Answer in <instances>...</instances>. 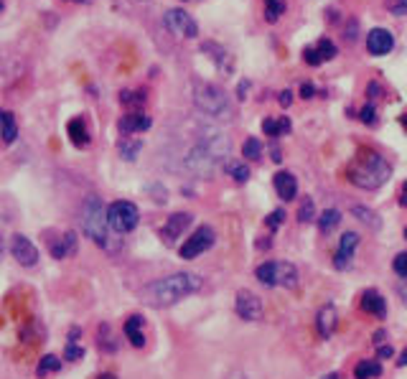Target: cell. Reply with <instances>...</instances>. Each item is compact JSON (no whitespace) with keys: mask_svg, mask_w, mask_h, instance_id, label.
Returning a JSON list of instances; mask_svg holds the SVG:
<instances>
[{"mask_svg":"<svg viewBox=\"0 0 407 379\" xmlns=\"http://www.w3.org/2000/svg\"><path fill=\"white\" fill-rule=\"evenodd\" d=\"M235 310L237 316L244 318V321H257L262 316V301L254 293L249 291H240L235 301Z\"/></svg>","mask_w":407,"mask_h":379,"instance_id":"cell-11","label":"cell"},{"mask_svg":"<svg viewBox=\"0 0 407 379\" xmlns=\"http://www.w3.org/2000/svg\"><path fill=\"white\" fill-rule=\"evenodd\" d=\"M11 255L25 267H31V265H36V262H38L36 245H33L28 237H23V234H13V237H11Z\"/></svg>","mask_w":407,"mask_h":379,"instance_id":"cell-10","label":"cell"},{"mask_svg":"<svg viewBox=\"0 0 407 379\" xmlns=\"http://www.w3.org/2000/svg\"><path fill=\"white\" fill-rule=\"evenodd\" d=\"M397 364H400V367H405V364H407V346H405V351H402L400 359H397Z\"/></svg>","mask_w":407,"mask_h":379,"instance_id":"cell-44","label":"cell"},{"mask_svg":"<svg viewBox=\"0 0 407 379\" xmlns=\"http://www.w3.org/2000/svg\"><path fill=\"white\" fill-rule=\"evenodd\" d=\"M125 336L130 339V344H133L135 349H140L143 344H146V334H143V318L140 316H130L125 321Z\"/></svg>","mask_w":407,"mask_h":379,"instance_id":"cell-20","label":"cell"},{"mask_svg":"<svg viewBox=\"0 0 407 379\" xmlns=\"http://www.w3.org/2000/svg\"><path fill=\"white\" fill-rule=\"evenodd\" d=\"M356 245H359V234H356V232L343 234L341 242H338L336 255H334V267H336V270H346V267H351Z\"/></svg>","mask_w":407,"mask_h":379,"instance_id":"cell-13","label":"cell"},{"mask_svg":"<svg viewBox=\"0 0 407 379\" xmlns=\"http://www.w3.org/2000/svg\"><path fill=\"white\" fill-rule=\"evenodd\" d=\"M74 252H76V234L74 232H66L61 240L51 242V255L57 260L69 257V255H74Z\"/></svg>","mask_w":407,"mask_h":379,"instance_id":"cell-19","label":"cell"},{"mask_svg":"<svg viewBox=\"0 0 407 379\" xmlns=\"http://www.w3.org/2000/svg\"><path fill=\"white\" fill-rule=\"evenodd\" d=\"M313 219H316V216H313V202L311 199H305L303 206H300V211H298V221L308 224V221H313Z\"/></svg>","mask_w":407,"mask_h":379,"instance_id":"cell-35","label":"cell"},{"mask_svg":"<svg viewBox=\"0 0 407 379\" xmlns=\"http://www.w3.org/2000/svg\"><path fill=\"white\" fill-rule=\"evenodd\" d=\"M227 153H229V138H224L219 130H209V127H206L201 140H199L196 146L189 151V156H186V165H189L194 173L209 176L216 165L227 161Z\"/></svg>","mask_w":407,"mask_h":379,"instance_id":"cell-2","label":"cell"},{"mask_svg":"<svg viewBox=\"0 0 407 379\" xmlns=\"http://www.w3.org/2000/svg\"><path fill=\"white\" fill-rule=\"evenodd\" d=\"M273 184H275L278 196H280V199H285V202L295 199V194H298V181H295V176H293V173H288V171L275 173Z\"/></svg>","mask_w":407,"mask_h":379,"instance_id":"cell-15","label":"cell"},{"mask_svg":"<svg viewBox=\"0 0 407 379\" xmlns=\"http://www.w3.org/2000/svg\"><path fill=\"white\" fill-rule=\"evenodd\" d=\"M97 379H117L114 374H102V377H97Z\"/></svg>","mask_w":407,"mask_h":379,"instance_id":"cell-47","label":"cell"},{"mask_svg":"<svg viewBox=\"0 0 407 379\" xmlns=\"http://www.w3.org/2000/svg\"><path fill=\"white\" fill-rule=\"evenodd\" d=\"M382 374V364L377 359H362L354 367L356 379H377Z\"/></svg>","mask_w":407,"mask_h":379,"instance_id":"cell-22","label":"cell"},{"mask_svg":"<svg viewBox=\"0 0 407 379\" xmlns=\"http://www.w3.org/2000/svg\"><path fill=\"white\" fill-rule=\"evenodd\" d=\"M107 216H110V227L120 234L133 232L140 221V211L133 202H112L107 206Z\"/></svg>","mask_w":407,"mask_h":379,"instance_id":"cell-7","label":"cell"},{"mask_svg":"<svg viewBox=\"0 0 407 379\" xmlns=\"http://www.w3.org/2000/svg\"><path fill=\"white\" fill-rule=\"evenodd\" d=\"M66 133H69L71 143H74L76 148L89 146V127H87V122H84V117H74V120H69Z\"/></svg>","mask_w":407,"mask_h":379,"instance_id":"cell-18","label":"cell"},{"mask_svg":"<svg viewBox=\"0 0 407 379\" xmlns=\"http://www.w3.org/2000/svg\"><path fill=\"white\" fill-rule=\"evenodd\" d=\"M59 369H61V359H59V356H54V354H46L44 359L38 361L36 374H38V377H46V374L59 372Z\"/></svg>","mask_w":407,"mask_h":379,"instance_id":"cell-25","label":"cell"},{"mask_svg":"<svg viewBox=\"0 0 407 379\" xmlns=\"http://www.w3.org/2000/svg\"><path fill=\"white\" fill-rule=\"evenodd\" d=\"M400 204H402V206H407V181H405V186H402V199H400Z\"/></svg>","mask_w":407,"mask_h":379,"instance_id":"cell-43","label":"cell"},{"mask_svg":"<svg viewBox=\"0 0 407 379\" xmlns=\"http://www.w3.org/2000/svg\"><path fill=\"white\" fill-rule=\"evenodd\" d=\"M313 92H316V89H313V84H300V97H303V100H311Z\"/></svg>","mask_w":407,"mask_h":379,"instance_id":"cell-40","label":"cell"},{"mask_svg":"<svg viewBox=\"0 0 407 379\" xmlns=\"http://www.w3.org/2000/svg\"><path fill=\"white\" fill-rule=\"evenodd\" d=\"M82 356H84V349L74 346V344H69V346H66V351H64V359H71V361L82 359Z\"/></svg>","mask_w":407,"mask_h":379,"instance_id":"cell-38","label":"cell"},{"mask_svg":"<svg viewBox=\"0 0 407 379\" xmlns=\"http://www.w3.org/2000/svg\"><path fill=\"white\" fill-rule=\"evenodd\" d=\"M227 171L235 176V181H247L249 178V168L244 165V161H232V163H227Z\"/></svg>","mask_w":407,"mask_h":379,"instance_id":"cell-31","label":"cell"},{"mask_svg":"<svg viewBox=\"0 0 407 379\" xmlns=\"http://www.w3.org/2000/svg\"><path fill=\"white\" fill-rule=\"evenodd\" d=\"M334 329H336V308H334V305H326V308L318 313V331H321V336L329 339V336L334 334Z\"/></svg>","mask_w":407,"mask_h":379,"instance_id":"cell-21","label":"cell"},{"mask_svg":"<svg viewBox=\"0 0 407 379\" xmlns=\"http://www.w3.org/2000/svg\"><path fill=\"white\" fill-rule=\"evenodd\" d=\"M324 379H338V374H329V377H324Z\"/></svg>","mask_w":407,"mask_h":379,"instance_id":"cell-49","label":"cell"},{"mask_svg":"<svg viewBox=\"0 0 407 379\" xmlns=\"http://www.w3.org/2000/svg\"><path fill=\"white\" fill-rule=\"evenodd\" d=\"M16 135H18V127H16V120H13V112H3V140L6 143H13L16 140Z\"/></svg>","mask_w":407,"mask_h":379,"instance_id":"cell-28","label":"cell"},{"mask_svg":"<svg viewBox=\"0 0 407 379\" xmlns=\"http://www.w3.org/2000/svg\"><path fill=\"white\" fill-rule=\"evenodd\" d=\"M191 219H194V216L186 214V211H184V214L168 216V221H165L163 229H160V240H163L165 245H173V242H176L178 237H184V232L189 229Z\"/></svg>","mask_w":407,"mask_h":379,"instance_id":"cell-14","label":"cell"},{"mask_svg":"<svg viewBox=\"0 0 407 379\" xmlns=\"http://www.w3.org/2000/svg\"><path fill=\"white\" fill-rule=\"evenodd\" d=\"M69 3H82V0H69Z\"/></svg>","mask_w":407,"mask_h":379,"instance_id":"cell-50","label":"cell"},{"mask_svg":"<svg viewBox=\"0 0 407 379\" xmlns=\"http://www.w3.org/2000/svg\"><path fill=\"white\" fill-rule=\"evenodd\" d=\"M303 62L311 64V66H318V64H321V57H318L316 46H305V49H303Z\"/></svg>","mask_w":407,"mask_h":379,"instance_id":"cell-36","label":"cell"},{"mask_svg":"<svg viewBox=\"0 0 407 379\" xmlns=\"http://www.w3.org/2000/svg\"><path fill=\"white\" fill-rule=\"evenodd\" d=\"M163 21H165V28H168L171 33H176V36H181V38H194L199 33L196 21L191 18L186 11H181V8H171V11H165Z\"/></svg>","mask_w":407,"mask_h":379,"instance_id":"cell-8","label":"cell"},{"mask_svg":"<svg viewBox=\"0 0 407 379\" xmlns=\"http://www.w3.org/2000/svg\"><path fill=\"white\" fill-rule=\"evenodd\" d=\"M242 156L247 161H257L262 156V143L257 138H247L244 140V146H242Z\"/></svg>","mask_w":407,"mask_h":379,"instance_id":"cell-27","label":"cell"},{"mask_svg":"<svg viewBox=\"0 0 407 379\" xmlns=\"http://www.w3.org/2000/svg\"><path fill=\"white\" fill-rule=\"evenodd\" d=\"M338 221H341V211H338V209H326L324 214L318 216V229L326 234L334 227H338Z\"/></svg>","mask_w":407,"mask_h":379,"instance_id":"cell-24","label":"cell"},{"mask_svg":"<svg viewBox=\"0 0 407 379\" xmlns=\"http://www.w3.org/2000/svg\"><path fill=\"white\" fill-rule=\"evenodd\" d=\"M194 105L199 112L211 115V117H232V102L224 95V89L209 82H196L194 87Z\"/></svg>","mask_w":407,"mask_h":379,"instance_id":"cell-5","label":"cell"},{"mask_svg":"<svg viewBox=\"0 0 407 379\" xmlns=\"http://www.w3.org/2000/svg\"><path fill=\"white\" fill-rule=\"evenodd\" d=\"M278 100H280V105H283V107H288V105H290V102H293V97H290V92H288V89H285V92H280Z\"/></svg>","mask_w":407,"mask_h":379,"instance_id":"cell-42","label":"cell"},{"mask_svg":"<svg viewBox=\"0 0 407 379\" xmlns=\"http://www.w3.org/2000/svg\"><path fill=\"white\" fill-rule=\"evenodd\" d=\"M392 270L397 272L400 278H405V280H407V252H400V255H397V257H394Z\"/></svg>","mask_w":407,"mask_h":379,"instance_id":"cell-34","label":"cell"},{"mask_svg":"<svg viewBox=\"0 0 407 379\" xmlns=\"http://www.w3.org/2000/svg\"><path fill=\"white\" fill-rule=\"evenodd\" d=\"M201 288V278L194 272H173L168 278H160L155 283L146 285L140 291V298L153 308H168V305L178 303L181 298L191 296Z\"/></svg>","mask_w":407,"mask_h":379,"instance_id":"cell-1","label":"cell"},{"mask_svg":"<svg viewBox=\"0 0 407 379\" xmlns=\"http://www.w3.org/2000/svg\"><path fill=\"white\" fill-rule=\"evenodd\" d=\"M359 117H362V122H367V125H374V122H377L374 105H367V107H362V112H359Z\"/></svg>","mask_w":407,"mask_h":379,"instance_id":"cell-37","label":"cell"},{"mask_svg":"<svg viewBox=\"0 0 407 379\" xmlns=\"http://www.w3.org/2000/svg\"><path fill=\"white\" fill-rule=\"evenodd\" d=\"M316 51H318V57H321V62H329V59L336 57V46H334L331 38H321L316 44Z\"/></svg>","mask_w":407,"mask_h":379,"instance_id":"cell-30","label":"cell"},{"mask_svg":"<svg viewBox=\"0 0 407 379\" xmlns=\"http://www.w3.org/2000/svg\"><path fill=\"white\" fill-rule=\"evenodd\" d=\"M280 13H285V3L283 0H265V18L270 23L280 18Z\"/></svg>","mask_w":407,"mask_h":379,"instance_id":"cell-29","label":"cell"},{"mask_svg":"<svg viewBox=\"0 0 407 379\" xmlns=\"http://www.w3.org/2000/svg\"><path fill=\"white\" fill-rule=\"evenodd\" d=\"M389 173H392V168H389L387 161L382 158L379 153L367 151V153H359V158L349 165L346 176H349V181L354 186L372 191V189H379L382 184H387Z\"/></svg>","mask_w":407,"mask_h":379,"instance_id":"cell-3","label":"cell"},{"mask_svg":"<svg viewBox=\"0 0 407 379\" xmlns=\"http://www.w3.org/2000/svg\"><path fill=\"white\" fill-rule=\"evenodd\" d=\"M82 229L89 240L100 247L110 245V216L105 204L100 202V196H89L82 206Z\"/></svg>","mask_w":407,"mask_h":379,"instance_id":"cell-4","label":"cell"},{"mask_svg":"<svg viewBox=\"0 0 407 379\" xmlns=\"http://www.w3.org/2000/svg\"><path fill=\"white\" fill-rule=\"evenodd\" d=\"M405 240H407V227H405Z\"/></svg>","mask_w":407,"mask_h":379,"instance_id":"cell-51","label":"cell"},{"mask_svg":"<svg viewBox=\"0 0 407 379\" xmlns=\"http://www.w3.org/2000/svg\"><path fill=\"white\" fill-rule=\"evenodd\" d=\"M283 219H285V214H283V211L278 209V211H273V214L267 216V227H270V229H278L280 221H283Z\"/></svg>","mask_w":407,"mask_h":379,"instance_id":"cell-39","label":"cell"},{"mask_svg":"<svg viewBox=\"0 0 407 379\" xmlns=\"http://www.w3.org/2000/svg\"><path fill=\"white\" fill-rule=\"evenodd\" d=\"M359 305H362V310H367V313H372V316H377V318L387 316V303H384V298H382L377 291H364L362 303Z\"/></svg>","mask_w":407,"mask_h":379,"instance_id":"cell-16","label":"cell"},{"mask_svg":"<svg viewBox=\"0 0 407 379\" xmlns=\"http://www.w3.org/2000/svg\"><path fill=\"white\" fill-rule=\"evenodd\" d=\"M280 158H283V156H280V151H278V148H273V161H278V163H280Z\"/></svg>","mask_w":407,"mask_h":379,"instance_id":"cell-46","label":"cell"},{"mask_svg":"<svg viewBox=\"0 0 407 379\" xmlns=\"http://www.w3.org/2000/svg\"><path fill=\"white\" fill-rule=\"evenodd\" d=\"M367 49L372 57H387L394 49V36L387 28H372L367 33Z\"/></svg>","mask_w":407,"mask_h":379,"instance_id":"cell-12","label":"cell"},{"mask_svg":"<svg viewBox=\"0 0 407 379\" xmlns=\"http://www.w3.org/2000/svg\"><path fill=\"white\" fill-rule=\"evenodd\" d=\"M120 102H125L127 107H138V105L146 102V92H122Z\"/></svg>","mask_w":407,"mask_h":379,"instance_id":"cell-32","label":"cell"},{"mask_svg":"<svg viewBox=\"0 0 407 379\" xmlns=\"http://www.w3.org/2000/svg\"><path fill=\"white\" fill-rule=\"evenodd\" d=\"M392 354H394V351H392V346H389V344H387V346L377 349V356H379V359H389Z\"/></svg>","mask_w":407,"mask_h":379,"instance_id":"cell-41","label":"cell"},{"mask_svg":"<svg viewBox=\"0 0 407 379\" xmlns=\"http://www.w3.org/2000/svg\"><path fill=\"white\" fill-rule=\"evenodd\" d=\"M211 245H214V229H211V227H199L196 232L191 234L189 240L181 245V257L194 260V257H199L201 252H206Z\"/></svg>","mask_w":407,"mask_h":379,"instance_id":"cell-9","label":"cell"},{"mask_svg":"<svg viewBox=\"0 0 407 379\" xmlns=\"http://www.w3.org/2000/svg\"><path fill=\"white\" fill-rule=\"evenodd\" d=\"M382 342H384V334H382V331H377V334H374V344H382Z\"/></svg>","mask_w":407,"mask_h":379,"instance_id":"cell-45","label":"cell"},{"mask_svg":"<svg viewBox=\"0 0 407 379\" xmlns=\"http://www.w3.org/2000/svg\"><path fill=\"white\" fill-rule=\"evenodd\" d=\"M148 127H151V117H148V115H143V112H130L120 120V130L125 135L143 133V130H148Z\"/></svg>","mask_w":407,"mask_h":379,"instance_id":"cell-17","label":"cell"},{"mask_svg":"<svg viewBox=\"0 0 407 379\" xmlns=\"http://www.w3.org/2000/svg\"><path fill=\"white\" fill-rule=\"evenodd\" d=\"M140 151V140H135V143H127L125 138L120 140V153L125 156L127 161H133L135 158V153Z\"/></svg>","mask_w":407,"mask_h":379,"instance_id":"cell-33","label":"cell"},{"mask_svg":"<svg viewBox=\"0 0 407 379\" xmlns=\"http://www.w3.org/2000/svg\"><path fill=\"white\" fill-rule=\"evenodd\" d=\"M351 214H354L359 221H364V224H369V227H372V229H379V219H377V214H374V211H372V209L354 206V209H351Z\"/></svg>","mask_w":407,"mask_h":379,"instance_id":"cell-26","label":"cell"},{"mask_svg":"<svg viewBox=\"0 0 407 379\" xmlns=\"http://www.w3.org/2000/svg\"><path fill=\"white\" fill-rule=\"evenodd\" d=\"M402 125H405V130H407V112L402 115Z\"/></svg>","mask_w":407,"mask_h":379,"instance_id":"cell-48","label":"cell"},{"mask_svg":"<svg viewBox=\"0 0 407 379\" xmlns=\"http://www.w3.org/2000/svg\"><path fill=\"white\" fill-rule=\"evenodd\" d=\"M262 133L273 135V138L288 135L290 133V120H288V117H280V120H265L262 122Z\"/></svg>","mask_w":407,"mask_h":379,"instance_id":"cell-23","label":"cell"},{"mask_svg":"<svg viewBox=\"0 0 407 379\" xmlns=\"http://www.w3.org/2000/svg\"><path fill=\"white\" fill-rule=\"evenodd\" d=\"M257 280L267 288H278V285L293 288L298 283V270L290 262H262L257 267Z\"/></svg>","mask_w":407,"mask_h":379,"instance_id":"cell-6","label":"cell"}]
</instances>
